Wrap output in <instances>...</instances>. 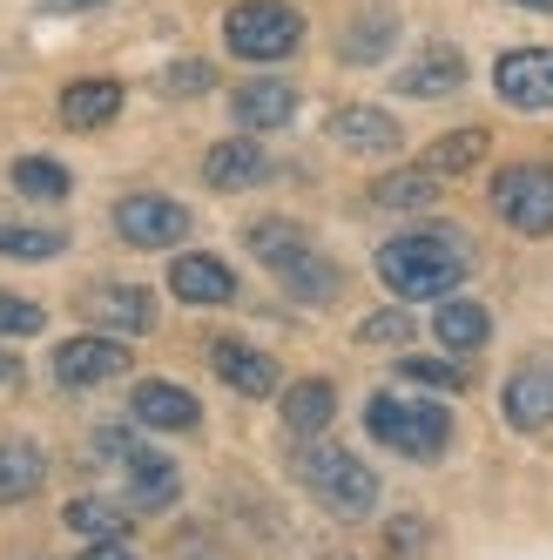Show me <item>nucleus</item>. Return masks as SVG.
<instances>
[{"mask_svg": "<svg viewBox=\"0 0 553 560\" xmlns=\"http://www.w3.org/2000/svg\"><path fill=\"white\" fill-rule=\"evenodd\" d=\"M48 8H68V14H82V8H108V0H48Z\"/></svg>", "mask_w": 553, "mask_h": 560, "instance_id": "nucleus-38", "label": "nucleus"}, {"mask_svg": "<svg viewBox=\"0 0 553 560\" xmlns=\"http://www.w3.org/2000/svg\"><path fill=\"white\" fill-rule=\"evenodd\" d=\"M391 42H399V21H391V14H365V21H351V34H344V48H338V55L365 68V61H385Z\"/></svg>", "mask_w": 553, "mask_h": 560, "instance_id": "nucleus-29", "label": "nucleus"}, {"mask_svg": "<svg viewBox=\"0 0 553 560\" xmlns=\"http://www.w3.org/2000/svg\"><path fill=\"white\" fill-rule=\"evenodd\" d=\"M210 365L230 392H244V398H270L276 392V358L257 351V345H236V338H216L210 345Z\"/></svg>", "mask_w": 553, "mask_h": 560, "instance_id": "nucleus-14", "label": "nucleus"}, {"mask_svg": "<svg viewBox=\"0 0 553 560\" xmlns=\"http://www.w3.org/2000/svg\"><path fill=\"white\" fill-rule=\"evenodd\" d=\"M230 115H236L250 136H257V129H284L291 115H297V89H291V82H244V89L230 95Z\"/></svg>", "mask_w": 553, "mask_h": 560, "instance_id": "nucleus-18", "label": "nucleus"}, {"mask_svg": "<svg viewBox=\"0 0 553 560\" xmlns=\"http://www.w3.org/2000/svg\"><path fill=\"white\" fill-rule=\"evenodd\" d=\"M115 230L129 236L136 250H169V244H183L189 236V210L176 203V196H122L115 203Z\"/></svg>", "mask_w": 553, "mask_h": 560, "instance_id": "nucleus-6", "label": "nucleus"}, {"mask_svg": "<svg viewBox=\"0 0 553 560\" xmlns=\"http://www.w3.org/2000/svg\"><path fill=\"white\" fill-rule=\"evenodd\" d=\"M129 372V351L115 345V338H68L55 351V378L68 392H82V385H108V378H122Z\"/></svg>", "mask_w": 553, "mask_h": 560, "instance_id": "nucleus-9", "label": "nucleus"}, {"mask_svg": "<svg viewBox=\"0 0 553 560\" xmlns=\"http://www.w3.org/2000/svg\"><path fill=\"white\" fill-rule=\"evenodd\" d=\"M8 176H14V189H21V196H34V203H61V196L74 189V183H68V170H61V163H48V155H21Z\"/></svg>", "mask_w": 553, "mask_h": 560, "instance_id": "nucleus-28", "label": "nucleus"}, {"mask_svg": "<svg viewBox=\"0 0 553 560\" xmlns=\"http://www.w3.org/2000/svg\"><path fill=\"white\" fill-rule=\"evenodd\" d=\"M486 163V129H446L439 142L425 149V170L432 176H466V170H480Z\"/></svg>", "mask_w": 553, "mask_h": 560, "instance_id": "nucleus-26", "label": "nucleus"}, {"mask_svg": "<svg viewBox=\"0 0 553 560\" xmlns=\"http://www.w3.org/2000/svg\"><path fill=\"white\" fill-rule=\"evenodd\" d=\"M513 8H533V14H553V0H513Z\"/></svg>", "mask_w": 553, "mask_h": 560, "instance_id": "nucleus-39", "label": "nucleus"}, {"mask_svg": "<svg viewBox=\"0 0 553 560\" xmlns=\"http://www.w3.org/2000/svg\"><path fill=\"white\" fill-rule=\"evenodd\" d=\"M169 291L183 304H230L236 298V270L223 257H176L169 264Z\"/></svg>", "mask_w": 553, "mask_h": 560, "instance_id": "nucleus-16", "label": "nucleus"}, {"mask_svg": "<svg viewBox=\"0 0 553 560\" xmlns=\"http://www.w3.org/2000/svg\"><path fill=\"white\" fill-rule=\"evenodd\" d=\"M68 527L82 534V540H129V513L115 506V500H95V493H82V500H68Z\"/></svg>", "mask_w": 553, "mask_h": 560, "instance_id": "nucleus-27", "label": "nucleus"}, {"mask_svg": "<svg viewBox=\"0 0 553 560\" xmlns=\"http://www.w3.org/2000/svg\"><path fill=\"white\" fill-rule=\"evenodd\" d=\"M21 378V358H8V351H0V385H14Z\"/></svg>", "mask_w": 553, "mask_h": 560, "instance_id": "nucleus-37", "label": "nucleus"}, {"mask_svg": "<svg viewBox=\"0 0 553 560\" xmlns=\"http://www.w3.org/2000/svg\"><path fill=\"white\" fill-rule=\"evenodd\" d=\"M82 560H136V547H129V540H89Z\"/></svg>", "mask_w": 553, "mask_h": 560, "instance_id": "nucleus-36", "label": "nucleus"}, {"mask_svg": "<svg viewBox=\"0 0 553 560\" xmlns=\"http://www.w3.org/2000/svg\"><path fill=\"white\" fill-rule=\"evenodd\" d=\"M419 540H425V520H412V513H399V520L385 527V553H391V560H412Z\"/></svg>", "mask_w": 553, "mask_h": 560, "instance_id": "nucleus-35", "label": "nucleus"}, {"mask_svg": "<svg viewBox=\"0 0 553 560\" xmlns=\"http://www.w3.org/2000/svg\"><path fill=\"white\" fill-rule=\"evenodd\" d=\"M155 89H163V95H210L216 89V68L210 61H176V68H163V82H155Z\"/></svg>", "mask_w": 553, "mask_h": 560, "instance_id": "nucleus-33", "label": "nucleus"}, {"mask_svg": "<svg viewBox=\"0 0 553 560\" xmlns=\"http://www.w3.org/2000/svg\"><path fill=\"white\" fill-rule=\"evenodd\" d=\"M466 89V55L452 48V42H425L405 68H399V95H412V102H446V95H459Z\"/></svg>", "mask_w": 553, "mask_h": 560, "instance_id": "nucleus-8", "label": "nucleus"}, {"mask_svg": "<svg viewBox=\"0 0 553 560\" xmlns=\"http://www.w3.org/2000/svg\"><path fill=\"white\" fill-rule=\"evenodd\" d=\"M115 115H122V82H108V74H89V82L61 89V122L68 129H102Z\"/></svg>", "mask_w": 553, "mask_h": 560, "instance_id": "nucleus-19", "label": "nucleus"}, {"mask_svg": "<svg viewBox=\"0 0 553 560\" xmlns=\"http://www.w3.org/2000/svg\"><path fill=\"white\" fill-rule=\"evenodd\" d=\"M270 176V155L250 142V136H230V142H216L210 155H203V183L210 189H257Z\"/></svg>", "mask_w": 553, "mask_h": 560, "instance_id": "nucleus-15", "label": "nucleus"}, {"mask_svg": "<svg viewBox=\"0 0 553 560\" xmlns=\"http://www.w3.org/2000/svg\"><path fill=\"white\" fill-rule=\"evenodd\" d=\"M331 419H338V392H331L325 378H304V385H291V392H284V425H291L297 439L325 432Z\"/></svg>", "mask_w": 553, "mask_h": 560, "instance_id": "nucleus-23", "label": "nucleus"}, {"mask_svg": "<svg viewBox=\"0 0 553 560\" xmlns=\"http://www.w3.org/2000/svg\"><path fill=\"white\" fill-rule=\"evenodd\" d=\"M399 378L432 385V392H466V385H472V365H446V358H419V351H405V358H399Z\"/></svg>", "mask_w": 553, "mask_h": 560, "instance_id": "nucleus-30", "label": "nucleus"}, {"mask_svg": "<svg viewBox=\"0 0 553 560\" xmlns=\"http://www.w3.org/2000/svg\"><path fill=\"white\" fill-rule=\"evenodd\" d=\"M432 331H439L452 351H480L493 338V317H486V304H472V298H446L439 317H432Z\"/></svg>", "mask_w": 553, "mask_h": 560, "instance_id": "nucleus-24", "label": "nucleus"}, {"mask_svg": "<svg viewBox=\"0 0 553 560\" xmlns=\"http://www.w3.org/2000/svg\"><path fill=\"white\" fill-rule=\"evenodd\" d=\"M223 42L244 61H284L304 48V14L284 8V0H236L223 14Z\"/></svg>", "mask_w": 553, "mask_h": 560, "instance_id": "nucleus-4", "label": "nucleus"}, {"mask_svg": "<svg viewBox=\"0 0 553 560\" xmlns=\"http://www.w3.org/2000/svg\"><path fill=\"white\" fill-rule=\"evenodd\" d=\"M48 325V311L34 304V298H14V291H0V338H34Z\"/></svg>", "mask_w": 553, "mask_h": 560, "instance_id": "nucleus-32", "label": "nucleus"}, {"mask_svg": "<svg viewBox=\"0 0 553 560\" xmlns=\"http://www.w3.org/2000/svg\"><path fill=\"white\" fill-rule=\"evenodd\" d=\"M122 472H129V506H142V513H163V506H176V493H183V472L163 459V453H129L122 459Z\"/></svg>", "mask_w": 553, "mask_h": 560, "instance_id": "nucleus-17", "label": "nucleus"}, {"mask_svg": "<svg viewBox=\"0 0 553 560\" xmlns=\"http://www.w3.org/2000/svg\"><path fill=\"white\" fill-rule=\"evenodd\" d=\"M82 311H89V325H102V331H129V338L155 331V298L142 284H95L82 298Z\"/></svg>", "mask_w": 553, "mask_h": 560, "instance_id": "nucleus-11", "label": "nucleus"}, {"mask_svg": "<svg viewBox=\"0 0 553 560\" xmlns=\"http://www.w3.org/2000/svg\"><path fill=\"white\" fill-rule=\"evenodd\" d=\"M129 412H136V425H149V432H196V425H203L196 392H183V385H169V378H142L136 398H129Z\"/></svg>", "mask_w": 553, "mask_h": 560, "instance_id": "nucleus-10", "label": "nucleus"}, {"mask_svg": "<svg viewBox=\"0 0 553 560\" xmlns=\"http://www.w3.org/2000/svg\"><path fill=\"white\" fill-rule=\"evenodd\" d=\"M466 244L446 230H412V236H391L378 250V277L399 298H452V284L466 277Z\"/></svg>", "mask_w": 553, "mask_h": 560, "instance_id": "nucleus-1", "label": "nucleus"}, {"mask_svg": "<svg viewBox=\"0 0 553 560\" xmlns=\"http://www.w3.org/2000/svg\"><path fill=\"white\" fill-rule=\"evenodd\" d=\"M297 472H304V487L318 493V506H331L338 520H365L378 506V472L344 446H310L297 459Z\"/></svg>", "mask_w": 553, "mask_h": 560, "instance_id": "nucleus-3", "label": "nucleus"}, {"mask_svg": "<svg viewBox=\"0 0 553 560\" xmlns=\"http://www.w3.org/2000/svg\"><path fill=\"white\" fill-rule=\"evenodd\" d=\"M331 142H338V149H351V155H391V149H405L399 122H391L385 108H372V102L338 108V115H331Z\"/></svg>", "mask_w": 553, "mask_h": 560, "instance_id": "nucleus-13", "label": "nucleus"}, {"mask_svg": "<svg viewBox=\"0 0 553 560\" xmlns=\"http://www.w3.org/2000/svg\"><path fill=\"white\" fill-rule=\"evenodd\" d=\"M297 244H304V230H297V223H250V257H263V270H270V264H284Z\"/></svg>", "mask_w": 553, "mask_h": 560, "instance_id": "nucleus-31", "label": "nucleus"}, {"mask_svg": "<svg viewBox=\"0 0 553 560\" xmlns=\"http://www.w3.org/2000/svg\"><path fill=\"white\" fill-rule=\"evenodd\" d=\"M365 425L378 446H391L399 459H439L446 439H452V419L446 406H425V398H399V392H378L365 406Z\"/></svg>", "mask_w": 553, "mask_h": 560, "instance_id": "nucleus-2", "label": "nucleus"}, {"mask_svg": "<svg viewBox=\"0 0 553 560\" xmlns=\"http://www.w3.org/2000/svg\"><path fill=\"white\" fill-rule=\"evenodd\" d=\"M358 338L365 345H405L412 338V311H378V317H365Z\"/></svg>", "mask_w": 553, "mask_h": 560, "instance_id": "nucleus-34", "label": "nucleus"}, {"mask_svg": "<svg viewBox=\"0 0 553 560\" xmlns=\"http://www.w3.org/2000/svg\"><path fill=\"white\" fill-rule=\"evenodd\" d=\"M493 89H499L506 108H527V115L553 108V48H513V55H499L493 61Z\"/></svg>", "mask_w": 553, "mask_h": 560, "instance_id": "nucleus-7", "label": "nucleus"}, {"mask_svg": "<svg viewBox=\"0 0 553 560\" xmlns=\"http://www.w3.org/2000/svg\"><path fill=\"white\" fill-rule=\"evenodd\" d=\"M270 270H276V284H284L291 298H304V304H331V298L344 291V277H338L318 250H310V244H297L284 264H270Z\"/></svg>", "mask_w": 553, "mask_h": 560, "instance_id": "nucleus-20", "label": "nucleus"}, {"mask_svg": "<svg viewBox=\"0 0 553 560\" xmlns=\"http://www.w3.org/2000/svg\"><path fill=\"white\" fill-rule=\"evenodd\" d=\"M68 250V230L55 223H14V217H0V257H14V264H55Z\"/></svg>", "mask_w": 553, "mask_h": 560, "instance_id": "nucleus-21", "label": "nucleus"}, {"mask_svg": "<svg viewBox=\"0 0 553 560\" xmlns=\"http://www.w3.org/2000/svg\"><path fill=\"white\" fill-rule=\"evenodd\" d=\"M493 210L499 223H513L520 236H546L553 230V170L546 163H513L493 176Z\"/></svg>", "mask_w": 553, "mask_h": 560, "instance_id": "nucleus-5", "label": "nucleus"}, {"mask_svg": "<svg viewBox=\"0 0 553 560\" xmlns=\"http://www.w3.org/2000/svg\"><path fill=\"white\" fill-rule=\"evenodd\" d=\"M506 425L513 432H546L553 425V365L533 358L506 378Z\"/></svg>", "mask_w": 553, "mask_h": 560, "instance_id": "nucleus-12", "label": "nucleus"}, {"mask_svg": "<svg viewBox=\"0 0 553 560\" xmlns=\"http://www.w3.org/2000/svg\"><path fill=\"white\" fill-rule=\"evenodd\" d=\"M42 479H48V459H42L34 439H0V500L42 493Z\"/></svg>", "mask_w": 553, "mask_h": 560, "instance_id": "nucleus-22", "label": "nucleus"}, {"mask_svg": "<svg viewBox=\"0 0 553 560\" xmlns=\"http://www.w3.org/2000/svg\"><path fill=\"white\" fill-rule=\"evenodd\" d=\"M372 203L378 210H432L439 203V176L432 170H391L372 183Z\"/></svg>", "mask_w": 553, "mask_h": 560, "instance_id": "nucleus-25", "label": "nucleus"}]
</instances>
